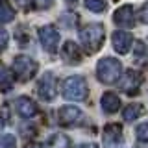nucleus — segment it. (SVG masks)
<instances>
[{"mask_svg":"<svg viewBox=\"0 0 148 148\" xmlns=\"http://www.w3.org/2000/svg\"><path fill=\"white\" fill-rule=\"evenodd\" d=\"M104 26L98 24V22H92V24H87L85 28H82L80 30V41L83 45V48H85V52H98V48L102 46L104 43Z\"/></svg>","mask_w":148,"mask_h":148,"instance_id":"1","label":"nucleus"},{"mask_svg":"<svg viewBox=\"0 0 148 148\" xmlns=\"http://www.w3.org/2000/svg\"><path fill=\"white\" fill-rule=\"evenodd\" d=\"M96 76L102 83H115L122 76V63L117 58H102L96 65Z\"/></svg>","mask_w":148,"mask_h":148,"instance_id":"2","label":"nucleus"},{"mask_svg":"<svg viewBox=\"0 0 148 148\" xmlns=\"http://www.w3.org/2000/svg\"><path fill=\"white\" fill-rule=\"evenodd\" d=\"M87 95H89V87L82 76H69L63 82V96L67 100L83 102L87 98Z\"/></svg>","mask_w":148,"mask_h":148,"instance_id":"3","label":"nucleus"},{"mask_svg":"<svg viewBox=\"0 0 148 148\" xmlns=\"http://www.w3.org/2000/svg\"><path fill=\"white\" fill-rule=\"evenodd\" d=\"M13 71L18 82H30L37 72V63L28 56H17L13 59Z\"/></svg>","mask_w":148,"mask_h":148,"instance_id":"4","label":"nucleus"},{"mask_svg":"<svg viewBox=\"0 0 148 148\" xmlns=\"http://www.w3.org/2000/svg\"><path fill=\"white\" fill-rule=\"evenodd\" d=\"M37 92L39 96L46 102H52L56 98V92H58V82H56V76L52 72H46L41 76L39 83H37Z\"/></svg>","mask_w":148,"mask_h":148,"instance_id":"5","label":"nucleus"},{"mask_svg":"<svg viewBox=\"0 0 148 148\" xmlns=\"http://www.w3.org/2000/svg\"><path fill=\"white\" fill-rule=\"evenodd\" d=\"M39 41L48 54H56L59 45V32L56 30V26H43L39 28Z\"/></svg>","mask_w":148,"mask_h":148,"instance_id":"6","label":"nucleus"},{"mask_svg":"<svg viewBox=\"0 0 148 148\" xmlns=\"http://www.w3.org/2000/svg\"><path fill=\"white\" fill-rule=\"evenodd\" d=\"M141 82H143L141 74L137 71H132V69H130V71H126L119 78V87L126 92V95H135L139 91V87H141Z\"/></svg>","mask_w":148,"mask_h":148,"instance_id":"7","label":"nucleus"},{"mask_svg":"<svg viewBox=\"0 0 148 148\" xmlns=\"http://www.w3.org/2000/svg\"><path fill=\"white\" fill-rule=\"evenodd\" d=\"M80 119H82V109L74 108V106H63L58 111V120L61 126H74Z\"/></svg>","mask_w":148,"mask_h":148,"instance_id":"8","label":"nucleus"},{"mask_svg":"<svg viewBox=\"0 0 148 148\" xmlns=\"http://www.w3.org/2000/svg\"><path fill=\"white\" fill-rule=\"evenodd\" d=\"M113 21H115V24H119L122 28L135 26V13H133V8L130 6V4L119 8L117 11H115V15H113Z\"/></svg>","mask_w":148,"mask_h":148,"instance_id":"9","label":"nucleus"},{"mask_svg":"<svg viewBox=\"0 0 148 148\" xmlns=\"http://www.w3.org/2000/svg\"><path fill=\"white\" fill-rule=\"evenodd\" d=\"M122 143V126L120 124H108L104 128V145L106 148H115Z\"/></svg>","mask_w":148,"mask_h":148,"instance_id":"10","label":"nucleus"},{"mask_svg":"<svg viewBox=\"0 0 148 148\" xmlns=\"http://www.w3.org/2000/svg\"><path fill=\"white\" fill-rule=\"evenodd\" d=\"M132 41H133V37L130 35L128 32H124V30H117L113 35H111L113 48L117 50L119 54H126L130 50V46H132Z\"/></svg>","mask_w":148,"mask_h":148,"instance_id":"11","label":"nucleus"},{"mask_svg":"<svg viewBox=\"0 0 148 148\" xmlns=\"http://www.w3.org/2000/svg\"><path fill=\"white\" fill-rule=\"evenodd\" d=\"M15 109H17V113L21 115L22 119H32V117L37 115L35 102L32 98H28V96H21V98L15 100Z\"/></svg>","mask_w":148,"mask_h":148,"instance_id":"12","label":"nucleus"},{"mask_svg":"<svg viewBox=\"0 0 148 148\" xmlns=\"http://www.w3.org/2000/svg\"><path fill=\"white\" fill-rule=\"evenodd\" d=\"M61 58L63 61L67 63H80L82 61V54H80V48H78V45L74 43V41H67V43L63 45V50H61Z\"/></svg>","mask_w":148,"mask_h":148,"instance_id":"13","label":"nucleus"},{"mask_svg":"<svg viewBox=\"0 0 148 148\" xmlns=\"http://www.w3.org/2000/svg\"><path fill=\"white\" fill-rule=\"evenodd\" d=\"M102 109L106 111V113H117L120 109V98L115 92H106L104 96H102Z\"/></svg>","mask_w":148,"mask_h":148,"instance_id":"14","label":"nucleus"},{"mask_svg":"<svg viewBox=\"0 0 148 148\" xmlns=\"http://www.w3.org/2000/svg\"><path fill=\"white\" fill-rule=\"evenodd\" d=\"M145 115V106L143 104H130L122 109V119L126 122H132V120H137L139 117Z\"/></svg>","mask_w":148,"mask_h":148,"instance_id":"15","label":"nucleus"},{"mask_svg":"<svg viewBox=\"0 0 148 148\" xmlns=\"http://www.w3.org/2000/svg\"><path fill=\"white\" fill-rule=\"evenodd\" d=\"M13 85H15V78H13V72L9 71L8 67L0 65V91H2V92H8Z\"/></svg>","mask_w":148,"mask_h":148,"instance_id":"16","label":"nucleus"},{"mask_svg":"<svg viewBox=\"0 0 148 148\" xmlns=\"http://www.w3.org/2000/svg\"><path fill=\"white\" fill-rule=\"evenodd\" d=\"M46 148H71V139L63 133H54L46 141Z\"/></svg>","mask_w":148,"mask_h":148,"instance_id":"17","label":"nucleus"},{"mask_svg":"<svg viewBox=\"0 0 148 148\" xmlns=\"http://www.w3.org/2000/svg\"><path fill=\"white\" fill-rule=\"evenodd\" d=\"M15 18V9H13L6 0H0V24L11 22Z\"/></svg>","mask_w":148,"mask_h":148,"instance_id":"18","label":"nucleus"},{"mask_svg":"<svg viewBox=\"0 0 148 148\" xmlns=\"http://www.w3.org/2000/svg\"><path fill=\"white\" fill-rule=\"evenodd\" d=\"M106 6H108L106 0H85V8L92 13H102L106 9Z\"/></svg>","mask_w":148,"mask_h":148,"instance_id":"19","label":"nucleus"},{"mask_svg":"<svg viewBox=\"0 0 148 148\" xmlns=\"http://www.w3.org/2000/svg\"><path fill=\"white\" fill-rule=\"evenodd\" d=\"M135 137H137V141H141V143H148V122L141 124V126L135 130Z\"/></svg>","mask_w":148,"mask_h":148,"instance_id":"20","label":"nucleus"},{"mask_svg":"<svg viewBox=\"0 0 148 148\" xmlns=\"http://www.w3.org/2000/svg\"><path fill=\"white\" fill-rule=\"evenodd\" d=\"M15 35H17V43L21 45V46H26L28 43H30V35H28V32L24 30V28H18V30L15 32Z\"/></svg>","mask_w":148,"mask_h":148,"instance_id":"21","label":"nucleus"},{"mask_svg":"<svg viewBox=\"0 0 148 148\" xmlns=\"http://www.w3.org/2000/svg\"><path fill=\"white\" fill-rule=\"evenodd\" d=\"M0 146L2 148H15V137L13 135H4L0 139Z\"/></svg>","mask_w":148,"mask_h":148,"instance_id":"22","label":"nucleus"},{"mask_svg":"<svg viewBox=\"0 0 148 148\" xmlns=\"http://www.w3.org/2000/svg\"><path fill=\"white\" fill-rule=\"evenodd\" d=\"M135 58H139V59L146 58V46L141 41H137V45H135Z\"/></svg>","mask_w":148,"mask_h":148,"instance_id":"23","label":"nucleus"},{"mask_svg":"<svg viewBox=\"0 0 148 148\" xmlns=\"http://www.w3.org/2000/svg\"><path fill=\"white\" fill-rule=\"evenodd\" d=\"M32 4H34L37 9H46L48 6H52V4H54V0H34Z\"/></svg>","mask_w":148,"mask_h":148,"instance_id":"24","label":"nucleus"},{"mask_svg":"<svg viewBox=\"0 0 148 148\" xmlns=\"http://www.w3.org/2000/svg\"><path fill=\"white\" fill-rule=\"evenodd\" d=\"M139 18H141V22L148 24V2L141 8V11H139Z\"/></svg>","mask_w":148,"mask_h":148,"instance_id":"25","label":"nucleus"},{"mask_svg":"<svg viewBox=\"0 0 148 148\" xmlns=\"http://www.w3.org/2000/svg\"><path fill=\"white\" fill-rule=\"evenodd\" d=\"M8 46V32L0 28V50H4Z\"/></svg>","mask_w":148,"mask_h":148,"instance_id":"26","label":"nucleus"},{"mask_svg":"<svg viewBox=\"0 0 148 148\" xmlns=\"http://www.w3.org/2000/svg\"><path fill=\"white\" fill-rule=\"evenodd\" d=\"M0 119H2L4 122H8V120H9V109H8V106H2V108H0Z\"/></svg>","mask_w":148,"mask_h":148,"instance_id":"27","label":"nucleus"},{"mask_svg":"<svg viewBox=\"0 0 148 148\" xmlns=\"http://www.w3.org/2000/svg\"><path fill=\"white\" fill-rule=\"evenodd\" d=\"M24 148H46V146H43L41 143H28Z\"/></svg>","mask_w":148,"mask_h":148,"instance_id":"28","label":"nucleus"},{"mask_svg":"<svg viewBox=\"0 0 148 148\" xmlns=\"http://www.w3.org/2000/svg\"><path fill=\"white\" fill-rule=\"evenodd\" d=\"M78 148H98V146H96L95 143H83V145H80Z\"/></svg>","mask_w":148,"mask_h":148,"instance_id":"29","label":"nucleus"},{"mask_svg":"<svg viewBox=\"0 0 148 148\" xmlns=\"http://www.w3.org/2000/svg\"><path fill=\"white\" fill-rule=\"evenodd\" d=\"M2 126H4V120H2V119H0V130H2Z\"/></svg>","mask_w":148,"mask_h":148,"instance_id":"30","label":"nucleus"},{"mask_svg":"<svg viewBox=\"0 0 148 148\" xmlns=\"http://www.w3.org/2000/svg\"><path fill=\"white\" fill-rule=\"evenodd\" d=\"M67 2H69V4H74V2H76V0H67Z\"/></svg>","mask_w":148,"mask_h":148,"instance_id":"31","label":"nucleus"}]
</instances>
